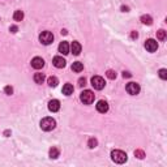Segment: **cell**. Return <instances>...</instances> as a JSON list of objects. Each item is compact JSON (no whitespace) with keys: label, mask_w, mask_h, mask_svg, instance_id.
I'll list each match as a JSON object with an SVG mask.
<instances>
[{"label":"cell","mask_w":167,"mask_h":167,"mask_svg":"<svg viewBox=\"0 0 167 167\" xmlns=\"http://www.w3.org/2000/svg\"><path fill=\"white\" fill-rule=\"evenodd\" d=\"M111 158L115 163H124V162H127V154L121 150H112Z\"/></svg>","instance_id":"1"},{"label":"cell","mask_w":167,"mask_h":167,"mask_svg":"<svg viewBox=\"0 0 167 167\" xmlns=\"http://www.w3.org/2000/svg\"><path fill=\"white\" fill-rule=\"evenodd\" d=\"M48 110H50L51 112H58L59 110H60V102H59L58 99H51L50 102H48Z\"/></svg>","instance_id":"10"},{"label":"cell","mask_w":167,"mask_h":167,"mask_svg":"<svg viewBox=\"0 0 167 167\" xmlns=\"http://www.w3.org/2000/svg\"><path fill=\"white\" fill-rule=\"evenodd\" d=\"M121 11L123 12H128V7H121Z\"/></svg>","instance_id":"31"},{"label":"cell","mask_w":167,"mask_h":167,"mask_svg":"<svg viewBox=\"0 0 167 167\" xmlns=\"http://www.w3.org/2000/svg\"><path fill=\"white\" fill-rule=\"evenodd\" d=\"M123 77L124 78H129V77H132V75L129 72H123Z\"/></svg>","instance_id":"29"},{"label":"cell","mask_w":167,"mask_h":167,"mask_svg":"<svg viewBox=\"0 0 167 167\" xmlns=\"http://www.w3.org/2000/svg\"><path fill=\"white\" fill-rule=\"evenodd\" d=\"M157 37H158L159 41H165V39H166V32L161 29V30L157 32Z\"/></svg>","instance_id":"21"},{"label":"cell","mask_w":167,"mask_h":167,"mask_svg":"<svg viewBox=\"0 0 167 167\" xmlns=\"http://www.w3.org/2000/svg\"><path fill=\"white\" fill-rule=\"evenodd\" d=\"M91 85H93V87H94V89L102 90L103 87H105L106 82H105V80H103V77H101V76H94V77H91Z\"/></svg>","instance_id":"4"},{"label":"cell","mask_w":167,"mask_h":167,"mask_svg":"<svg viewBox=\"0 0 167 167\" xmlns=\"http://www.w3.org/2000/svg\"><path fill=\"white\" fill-rule=\"evenodd\" d=\"M78 85H80L81 87L85 86V85H86V78H85V77H81L80 80H78Z\"/></svg>","instance_id":"27"},{"label":"cell","mask_w":167,"mask_h":167,"mask_svg":"<svg viewBox=\"0 0 167 167\" xmlns=\"http://www.w3.org/2000/svg\"><path fill=\"white\" fill-rule=\"evenodd\" d=\"M94 98H95V95L91 90H84L80 95L81 102L85 103V105H91V103L94 102Z\"/></svg>","instance_id":"2"},{"label":"cell","mask_w":167,"mask_h":167,"mask_svg":"<svg viewBox=\"0 0 167 167\" xmlns=\"http://www.w3.org/2000/svg\"><path fill=\"white\" fill-rule=\"evenodd\" d=\"M65 59H63L61 56H55L52 59V64L56 68H64L65 67Z\"/></svg>","instance_id":"11"},{"label":"cell","mask_w":167,"mask_h":167,"mask_svg":"<svg viewBox=\"0 0 167 167\" xmlns=\"http://www.w3.org/2000/svg\"><path fill=\"white\" fill-rule=\"evenodd\" d=\"M127 91H128V94L131 95H136V94H139L140 90H141V87L139 84H136V82H129L128 85H127Z\"/></svg>","instance_id":"6"},{"label":"cell","mask_w":167,"mask_h":167,"mask_svg":"<svg viewBox=\"0 0 167 167\" xmlns=\"http://www.w3.org/2000/svg\"><path fill=\"white\" fill-rule=\"evenodd\" d=\"M82 69H84V64H82L81 61H75V63L72 64V71H73V72L80 73Z\"/></svg>","instance_id":"15"},{"label":"cell","mask_w":167,"mask_h":167,"mask_svg":"<svg viewBox=\"0 0 167 167\" xmlns=\"http://www.w3.org/2000/svg\"><path fill=\"white\" fill-rule=\"evenodd\" d=\"M97 145H98V141H97L95 139H90L89 142H87V146H89L90 149H94Z\"/></svg>","instance_id":"22"},{"label":"cell","mask_w":167,"mask_h":167,"mask_svg":"<svg viewBox=\"0 0 167 167\" xmlns=\"http://www.w3.org/2000/svg\"><path fill=\"white\" fill-rule=\"evenodd\" d=\"M13 18H14V21H22V18H24V12L22 11H16L13 14Z\"/></svg>","instance_id":"19"},{"label":"cell","mask_w":167,"mask_h":167,"mask_svg":"<svg viewBox=\"0 0 167 167\" xmlns=\"http://www.w3.org/2000/svg\"><path fill=\"white\" fill-rule=\"evenodd\" d=\"M106 76L109 77L110 80H115V78H116V72H114V71L109 69V71H107V73H106Z\"/></svg>","instance_id":"23"},{"label":"cell","mask_w":167,"mask_h":167,"mask_svg":"<svg viewBox=\"0 0 167 167\" xmlns=\"http://www.w3.org/2000/svg\"><path fill=\"white\" fill-rule=\"evenodd\" d=\"M63 94L64 95L73 94V85H71V84H65V85L63 86Z\"/></svg>","instance_id":"14"},{"label":"cell","mask_w":167,"mask_h":167,"mask_svg":"<svg viewBox=\"0 0 167 167\" xmlns=\"http://www.w3.org/2000/svg\"><path fill=\"white\" fill-rule=\"evenodd\" d=\"M159 77L162 80H167V69H165V68L159 69Z\"/></svg>","instance_id":"24"},{"label":"cell","mask_w":167,"mask_h":167,"mask_svg":"<svg viewBox=\"0 0 167 167\" xmlns=\"http://www.w3.org/2000/svg\"><path fill=\"white\" fill-rule=\"evenodd\" d=\"M59 154H60V150H59L58 148H55V146H52V148L50 149V158L52 159H56Z\"/></svg>","instance_id":"16"},{"label":"cell","mask_w":167,"mask_h":167,"mask_svg":"<svg viewBox=\"0 0 167 167\" xmlns=\"http://www.w3.org/2000/svg\"><path fill=\"white\" fill-rule=\"evenodd\" d=\"M55 125H56V121L52 119V117H45V119H42L41 120V128L43 131H52L54 128H55Z\"/></svg>","instance_id":"3"},{"label":"cell","mask_w":167,"mask_h":167,"mask_svg":"<svg viewBox=\"0 0 167 167\" xmlns=\"http://www.w3.org/2000/svg\"><path fill=\"white\" fill-rule=\"evenodd\" d=\"M32 67L34 69H41V68L45 67V60H43L42 58H34L32 60Z\"/></svg>","instance_id":"8"},{"label":"cell","mask_w":167,"mask_h":167,"mask_svg":"<svg viewBox=\"0 0 167 167\" xmlns=\"http://www.w3.org/2000/svg\"><path fill=\"white\" fill-rule=\"evenodd\" d=\"M141 22L145 24V25H151V24H153V18H151L150 16H142L141 17Z\"/></svg>","instance_id":"20"},{"label":"cell","mask_w":167,"mask_h":167,"mask_svg":"<svg viewBox=\"0 0 167 167\" xmlns=\"http://www.w3.org/2000/svg\"><path fill=\"white\" fill-rule=\"evenodd\" d=\"M39 41H41L43 45H51L52 41H54V35L51 32H42L41 35H39Z\"/></svg>","instance_id":"5"},{"label":"cell","mask_w":167,"mask_h":167,"mask_svg":"<svg viewBox=\"0 0 167 167\" xmlns=\"http://www.w3.org/2000/svg\"><path fill=\"white\" fill-rule=\"evenodd\" d=\"M135 155L137 157V158H140V159H142L145 157V154H144V151H142V150H136L135 151Z\"/></svg>","instance_id":"25"},{"label":"cell","mask_w":167,"mask_h":167,"mask_svg":"<svg viewBox=\"0 0 167 167\" xmlns=\"http://www.w3.org/2000/svg\"><path fill=\"white\" fill-rule=\"evenodd\" d=\"M131 37L135 39V38H137V37H139V34H137V32H132V33H131Z\"/></svg>","instance_id":"30"},{"label":"cell","mask_w":167,"mask_h":167,"mask_svg":"<svg viewBox=\"0 0 167 167\" xmlns=\"http://www.w3.org/2000/svg\"><path fill=\"white\" fill-rule=\"evenodd\" d=\"M17 30H18V28L17 26H11V28H9V32H11V33H17Z\"/></svg>","instance_id":"28"},{"label":"cell","mask_w":167,"mask_h":167,"mask_svg":"<svg viewBox=\"0 0 167 167\" xmlns=\"http://www.w3.org/2000/svg\"><path fill=\"white\" fill-rule=\"evenodd\" d=\"M71 50H72L73 55H80V52H81V45H80L78 42H73L72 46H71Z\"/></svg>","instance_id":"13"},{"label":"cell","mask_w":167,"mask_h":167,"mask_svg":"<svg viewBox=\"0 0 167 167\" xmlns=\"http://www.w3.org/2000/svg\"><path fill=\"white\" fill-rule=\"evenodd\" d=\"M34 81L37 84H43V81H45V75H43V73H35V75H34Z\"/></svg>","instance_id":"17"},{"label":"cell","mask_w":167,"mask_h":167,"mask_svg":"<svg viewBox=\"0 0 167 167\" xmlns=\"http://www.w3.org/2000/svg\"><path fill=\"white\" fill-rule=\"evenodd\" d=\"M59 52L63 54V55H68L69 54V45L67 42H61L59 45Z\"/></svg>","instance_id":"12"},{"label":"cell","mask_w":167,"mask_h":167,"mask_svg":"<svg viewBox=\"0 0 167 167\" xmlns=\"http://www.w3.org/2000/svg\"><path fill=\"white\" fill-rule=\"evenodd\" d=\"M47 82H48V85H50L51 87H56L58 86V84H59V80L56 77H54V76H51V77H48V80H47Z\"/></svg>","instance_id":"18"},{"label":"cell","mask_w":167,"mask_h":167,"mask_svg":"<svg viewBox=\"0 0 167 167\" xmlns=\"http://www.w3.org/2000/svg\"><path fill=\"white\" fill-rule=\"evenodd\" d=\"M97 111L101 112V114H106L109 111V103L106 101H99L97 103Z\"/></svg>","instance_id":"9"},{"label":"cell","mask_w":167,"mask_h":167,"mask_svg":"<svg viewBox=\"0 0 167 167\" xmlns=\"http://www.w3.org/2000/svg\"><path fill=\"white\" fill-rule=\"evenodd\" d=\"M145 48L149 52H155L157 48H158V43H157V41H154V39H148V41L145 42Z\"/></svg>","instance_id":"7"},{"label":"cell","mask_w":167,"mask_h":167,"mask_svg":"<svg viewBox=\"0 0 167 167\" xmlns=\"http://www.w3.org/2000/svg\"><path fill=\"white\" fill-rule=\"evenodd\" d=\"M4 91H6L8 95H12V94H13V87H12V86H6Z\"/></svg>","instance_id":"26"}]
</instances>
